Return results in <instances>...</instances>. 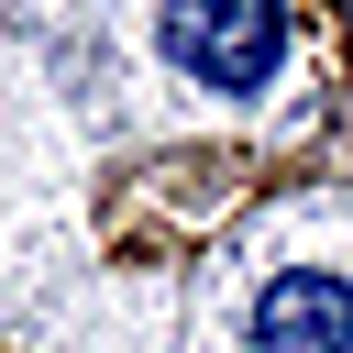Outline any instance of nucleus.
Returning <instances> with one entry per match:
<instances>
[{"label": "nucleus", "instance_id": "obj_1", "mask_svg": "<svg viewBox=\"0 0 353 353\" xmlns=\"http://www.w3.org/2000/svg\"><path fill=\"white\" fill-rule=\"evenodd\" d=\"M165 44H176V66L199 88L254 99L276 77V55H287V11L276 0H165Z\"/></svg>", "mask_w": 353, "mask_h": 353}, {"label": "nucleus", "instance_id": "obj_2", "mask_svg": "<svg viewBox=\"0 0 353 353\" xmlns=\"http://www.w3.org/2000/svg\"><path fill=\"white\" fill-rule=\"evenodd\" d=\"M254 342H265V353H353V287H342L331 265H287V276H265V298H254Z\"/></svg>", "mask_w": 353, "mask_h": 353}]
</instances>
